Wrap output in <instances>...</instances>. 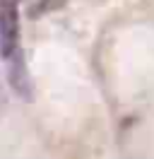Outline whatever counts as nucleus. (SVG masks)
<instances>
[{
	"mask_svg": "<svg viewBox=\"0 0 154 159\" xmlns=\"http://www.w3.org/2000/svg\"><path fill=\"white\" fill-rule=\"evenodd\" d=\"M0 58L15 65L19 58V10L17 0H0Z\"/></svg>",
	"mask_w": 154,
	"mask_h": 159,
	"instance_id": "obj_1",
	"label": "nucleus"
}]
</instances>
